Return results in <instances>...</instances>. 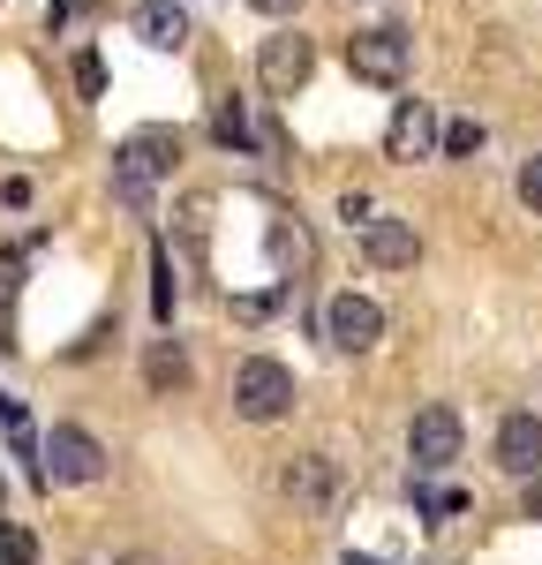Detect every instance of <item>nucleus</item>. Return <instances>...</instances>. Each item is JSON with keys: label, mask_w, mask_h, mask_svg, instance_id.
<instances>
[{"label": "nucleus", "mask_w": 542, "mask_h": 565, "mask_svg": "<svg viewBox=\"0 0 542 565\" xmlns=\"http://www.w3.org/2000/svg\"><path fill=\"white\" fill-rule=\"evenodd\" d=\"M181 159V136L174 129H136L121 151H113V196L129 204V212H151V181L174 174Z\"/></svg>", "instance_id": "nucleus-1"}, {"label": "nucleus", "mask_w": 542, "mask_h": 565, "mask_svg": "<svg viewBox=\"0 0 542 565\" xmlns=\"http://www.w3.org/2000/svg\"><path fill=\"white\" fill-rule=\"evenodd\" d=\"M286 407H294V370L271 362V354H249V362L234 370V415H249V423H279Z\"/></svg>", "instance_id": "nucleus-2"}, {"label": "nucleus", "mask_w": 542, "mask_h": 565, "mask_svg": "<svg viewBox=\"0 0 542 565\" xmlns=\"http://www.w3.org/2000/svg\"><path fill=\"white\" fill-rule=\"evenodd\" d=\"M459 415L452 407H422L414 415V430H406V460H414V476H445L452 460H459Z\"/></svg>", "instance_id": "nucleus-3"}, {"label": "nucleus", "mask_w": 542, "mask_h": 565, "mask_svg": "<svg viewBox=\"0 0 542 565\" xmlns=\"http://www.w3.org/2000/svg\"><path fill=\"white\" fill-rule=\"evenodd\" d=\"M106 476V445L90 430H76V423H53V437H45V482H98Z\"/></svg>", "instance_id": "nucleus-4"}, {"label": "nucleus", "mask_w": 542, "mask_h": 565, "mask_svg": "<svg viewBox=\"0 0 542 565\" xmlns=\"http://www.w3.org/2000/svg\"><path fill=\"white\" fill-rule=\"evenodd\" d=\"M406 31H392V23H377V31H355L347 39V68H355L361 84H400L406 76Z\"/></svg>", "instance_id": "nucleus-5"}, {"label": "nucleus", "mask_w": 542, "mask_h": 565, "mask_svg": "<svg viewBox=\"0 0 542 565\" xmlns=\"http://www.w3.org/2000/svg\"><path fill=\"white\" fill-rule=\"evenodd\" d=\"M324 340H332L339 354L377 348V340H384V309L369 302V295H339V302L324 309Z\"/></svg>", "instance_id": "nucleus-6"}, {"label": "nucleus", "mask_w": 542, "mask_h": 565, "mask_svg": "<svg viewBox=\"0 0 542 565\" xmlns=\"http://www.w3.org/2000/svg\"><path fill=\"white\" fill-rule=\"evenodd\" d=\"M310 68H316V45L310 39H264V53H257V76H264L271 98H294V90L310 84Z\"/></svg>", "instance_id": "nucleus-7"}, {"label": "nucleus", "mask_w": 542, "mask_h": 565, "mask_svg": "<svg viewBox=\"0 0 542 565\" xmlns=\"http://www.w3.org/2000/svg\"><path fill=\"white\" fill-rule=\"evenodd\" d=\"M497 468H505V476H542V423L535 415H505V423H497Z\"/></svg>", "instance_id": "nucleus-8"}, {"label": "nucleus", "mask_w": 542, "mask_h": 565, "mask_svg": "<svg viewBox=\"0 0 542 565\" xmlns=\"http://www.w3.org/2000/svg\"><path fill=\"white\" fill-rule=\"evenodd\" d=\"M361 249H369V264H384V271H406V264L422 257V242H414V226L392 212L361 218Z\"/></svg>", "instance_id": "nucleus-9"}, {"label": "nucleus", "mask_w": 542, "mask_h": 565, "mask_svg": "<svg viewBox=\"0 0 542 565\" xmlns=\"http://www.w3.org/2000/svg\"><path fill=\"white\" fill-rule=\"evenodd\" d=\"M136 39L151 45V53H181V45H188L181 0H143V8H136Z\"/></svg>", "instance_id": "nucleus-10"}, {"label": "nucleus", "mask_w": 542, "mask_h": 565, "mask_svg": "<svg viewBox=\"0 0 542 565\" xmlns=\"http://www.w3.org/2000/svg\"><path fill=\"white\" fill-rule=\"evenodd\" d=\"M430 143H437L430 106H422V98H400V114H392V129H384V151H392V159H422Z\"/></svg>", "instance_id": "nucleus-11"}, {"label": "nucleus", "mask_w": 542, "mask_h": 565, "mask_svg": "<svg viewBox=\"0 0 542 565\" xmlns=\"http://www.w3.org/2000/svg\"><path fill=\"white\" fill-rule=\"evenodd\" d=\"M279 482H286V498H302V505H324V498L339 490V468H332L324 452H310V460H294V468H286Z\"/></svg>", "instance_id": "nucleus-12"}, {"label": "nucleus", "mask_w": 542, "mask_h": 565, "mask_svg": "<svg viewBox=\"0 0 542 565\" xmlns=\"http://www.w3.org/2000/svg\"><path fill=\"white\" fill-rule=\"evenodd\" d=\"M143 385L151 392H181L188 385V354H181L174 340H151V354H143Z\"/></svg>", "instance_id": "nucleus-13"}, {"label": "nucleus", "mask_w": 542, "mask_h": 565, "mask_svg": "<svg viewBox=\"0 0 542 565\" xmlns=\"http://www.w3.org/2000/svg\"><path fill=\"white\" fill-rule=\"evenodd\" d=\"M212 136H219L226 151H249V114H241V98H219V106H212Z\"/></svg>", "instance_id": "nucleus-14"}, {"label": "nucleus", "mask_w": 542, "mask_h": 565, "mask_svg": "<svg viewBox=\"0 0 542 565\" xmlns=\"http://www.w3.org/2000/svg\"><path fill=\"white\" fill-rule=\"evenodd\" d=\"M0 565H39V543H31V527H0Z\"/></svg>", "instance_id": "nucleus-15"}, {"label": "nucleus", "mask_w": 542, "mask_h": 565, "mask_svg": "<svg viewBox=\"0 0 542 565\" xmlns=\"http://www.w3.org/2000/svg\"><path fill=\"white\" fill-rule=\"evenodd\" d=\"M151 264H159V295H151V309H159V324H166V317H174V257L151 249Z\"/></svg>", "instance_id": "nucleus-16"}, {"label": "nucleus", "mask_w": 542, "mask_h": 565, "mask_svg": "<svg viewBox=\"0 0 542 565\" xmlns=\"http://www.w3.org/2000/svg\"><path fill=\"white\" fill-rule=\"evenodd\" d=\"M445 151H452V159H475V151H483V121H452Z\"/></svg>", "instance_id": "nucleus-17"}, {"label": "nucleus", "mask_w": 542, "mask_h": 565, "mask_svg": "<svg viewBox=\"0 0 542 565\" xmlns=\"http://www.w3.org/2000/svg\"><path fill=\"white\" fill-rule=\"evenodd\" d=\"M76 90L84 98H106V61L98 53H76Z\"/></svg>", "instance_id": "nucleus-18"}, {"label": "nucleus", "mask_w": 542, "mask_h": 565, "mask_svg": "<svg viewBox=\"0 0 542 565\" xmlns=\"http://www.w3.org/2000/svg\"><path fill=\"white\" fill-rule=\"evenodd\" d=\"M414 498H422V513H437V521L467 513V490H414Z\"/></svg>", "instance_id": "nucleus-19"}, {"label": "nucleus", "mask_w": 542, "mask_h": 565, "mask_svg": "<svg viewBox=\"0 0 542 565\" xmlns=\"http://www.w3.org/2000/svg\"><path fill=\"white\" fill-rule=\"evenodd\" d=\"M520 204H528V212H542V151L520 167Z\"/></svg>", "instance_id": "nucleus-20"}, {"label": "nucleus", "mask_w": 542, "mask_h": 565, "mask_svg": "<svg viewBox=\"0 0 542 565\" xmlns=\"http://www.w3.org/2000/svg\"><path fill=\"white\" fill-rule=\"evenodd\" d=\"M271 309H279V295H241V302H234V317H241V324H264Z\"/></svg>", "instance_id": "nucleus-21"}, {"label": "nucleus", "mask_w": 542, "mask_h": 565, "mask_svg": "<svg viewBox=\"0 0 542 565\" xmlns=\"http://www.w3.org/2000/svg\"><path fill=\"white\" fill-rule=\"evenodd\" d=\"M528 521H542V476H528Z\"/></svg>", "instance_id": "nucleus-22"}, {"label": "nucleus", "mask_w": 542, "mask_h": 565, "mask_svg": "<svg viewBox=\"0 0 542 565\" xmlns=\"http://www.w3.org/2000/svg\"><path fill=\"white\" fill-rule=\"evenodd\" d=\"M257 15H294V0H249Z\"/></svg>", "instance_id": "nucleus-23"}, {"label": "nucleus", "mask_w": 542, "mask_h": 565, "mask_svg": "<svg viewBox=\"0 0 542 565\" xmlns=\"http://www.w3.org/2000/svg\"><path fill=\"white\" fill-rule=\"evenodd\" d=\"M347 565H377V558H355V551H347Z\"/></svg>", "instance_id": "nucleus-24"}, {"label": "nucleus", "mask_w": 542, "mask_h": 565, "mask_svg": "<svg viewBox=\"0 0 542 565\" xmlns=\"http://www.w3.org/2000/svg\"><path fill=\"white\" fill-rule=\"evenodd\" d=\"M0 505H8V482H0Z\"/></svg>", "instance_id": "nucleus-25"}, {"label": "nucleus", "mask_w": 542, "mask_h": 565, "mask_svg": "<svg viewBox=\"0 0 542 565\" xmlns=\"http://www.w3.org/2000/svg\"><path fill=\"white\" fill-rule=\"evenodd\" d=\"M129 565H151V558H129Z\"/></svg>", "instance_id": "nucleus-26"}]
</instances>
